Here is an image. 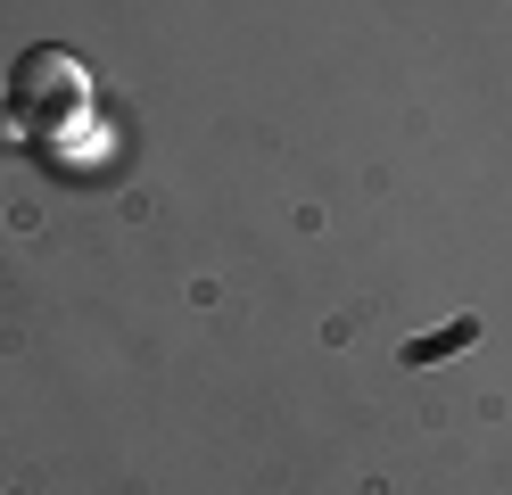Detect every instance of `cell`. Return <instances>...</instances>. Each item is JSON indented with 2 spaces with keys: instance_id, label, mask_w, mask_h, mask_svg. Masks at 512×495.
I'll use <instances>...</instances> for the list:
<instances>
[{
  "instance_id": "obj_1",
  "label": "cell",
  "mask_w": 512,
  "mask_h": 495,
  "mask_svg": "<svg viewBox=\"0 0 512 495\" xmlns=\"http://www.w3.org/2000/svg\"><path fill=\"white\" fill-rule=\"evenodd\" d=\"M9 116L25 132H67L91 116V75L58 50V42H34V50H17L9 66Z\"/></svg>"
},
{
  "instance_id": "obj_2",
  "label": "cell",
  "mask_w": 512,
  "mask_h": 495,
  "mask_svg": "<svg viewBox=\"0 0 512 495\" xmlns=\"http://www.w3.org/2000/svg\"><path fill=\"white\" fill-rule=\"evenodd\" d=\"M471 339H479V314H455L446 330H430V339H413V347H405V363H438V355H463Z\"/></svg>"
}]
</instances>
